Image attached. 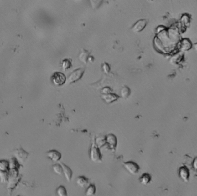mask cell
<instances>
[{
    "mask_svg": "<svg viewBox=\"0 0 197 196\" xmlns=\"http://www.w3.org/2000/svg\"><path fill=\"white\" fill-rule=\"evenodd\" d=\"M151 177L148 173H144L140 178V181L141 184L143 185H147L151 182Z\"/></svg>",
    "mask_w": 197,
    "mask_h": 196,
    "instance_id": "5bb4252c",
    "label": "cell"
},
{
    "mask_svg": "<svg viewBox=\"0 0 197 196\" xmlns=\"http://www.w3.org/2000/svg\"><path fill=\"white\" fill-rule=\"evenodd\" d=\"M119 96L115 94L110 93L108 94H103L102 95V98L107 103H112L118 99Z\"/></svg>",
    "mask_w": 197,
    "mask_h": 196,
    "instance_id": "9c48e42d",
    "label": "cell"
},
{
    "mask_svg": "<svg viewBox=\"0 0 197 196\" xmlns=\"http://www.w3.org/2000/svg\"><path fill=\"white\" fill-rule=\"evenodd\" d=\"M147 23H148V22L145 19L139 20L132 27V31L134 33H139L141 32L146 27Z\"/></svg>",
    "mask_w": 197,
    "mask_h": 196,
    "instance_id": "8992f818",
    "label": "cell"
},
{
    "mask_svg": "<svg viewBox=\"0 0 197 196\" xmlns=\"http://www.w3.org/2000/svg\"><path fill=\"white\" fill-rule=\"evenodd\" d=\"M103 71H104L105 73L108 74L109 73V71H110V68L109 65L107 63H104V64H103Z\"/></svg>",
    "mask_w": 197,
    "mask_h": 196,
    "instance_id": "603a6c76",
    "label": "cell"
},
{
    "mask_svg": "<svg viewBox=\"0 0 197 196\" xmlns=\"http://www.w3.org/2000/svg\"><path fill=\"white\" fill-rule=\"evenodd\" d=\"M9 180V174L8 171H0V181L6 182Z\"/></svg>",
    "mask_w": 197,
    "mask_h": 196,
    "instance_id": "44dd1931",
    "label": "cell"
},
{
    "mask_svg": "<svg viewBox=\"0 0 197 196\" xmlns=\"http://www.w3.org/2000/svg\"><path fill=\"white\" fill-rule=\"evenodd\" d=\"M90 157L91 160L95 162H98L101 160V155L98 147L95 145V144H92L90 150Z\"/></svg>",
    "mask_w": 197,
    "mask_h": 196,
    "instance_id": "277c9868",
    "label": "cell"
},
{
    "mask_svg": "<svg viewBox=\"0 0 197 196\" xmlns=\"http://www.w3.org/2000/svg\"><path fill=\"white\" fill-rule=\"evenodd\" d=\"M52 82L55 85H63L66 82V76L61 72H55L51 77Z\"/></svg>",
    "mask_w": 197,
    "mask_h": 196,
    "instance_id": "3957f363",
    "label": "cell"
},
{
    "mask_svg": "<svg viewBox=\"0 0 197 196\" xmlns=\"http://www.w3.org/2000/svg\"><path fill=\"white\" fill-rule=\"evenodd\" d=\"M194 49L195 50L197 51V43H195L194 44Z\"/></svg>",
    "mask_w": 197,
    "mask_h": 196,
    "instance_id": "4316f807",
    "label": "cell"
},
{
    "mask_svg": "<svg viewBox=\"0 0 197 196\" xmlns=\"http://www.w3.org/2000/svg\"><path fill=\"white\" fill-rule=\"evenodd\" d=\"M53 170L56 174L58 175H62L63 174V170L61 164H55L53 166Z\"/></svg>",
    "mask_w": 197,
    "mask_h": 196,
    "instance_id": "d6986e66",
    "label": "cell"
},
{
    "mask_svg": "<svg viewBox=\"0 0 197 196\" xmlns=\"http://www.w3.org/2000/svg\"><path fill=\"white\" fill-rule=\"evenodd\" d=\"M9 168V162L5 160H0V171H8Z\"/></svg>",
    "mask_w": 197,
    "mask_h": 196,
    "instance_id": "e0dca14e",
    "label": "cell"
},
{
    "mask_svg": "<svg viewBox=\"0 0 197 196\" xmlns=\"http://www.w3.org/2000/svg\"><path fill=\"white\" fill-rule=\"evenodd\" d=\"M85 70L83 68H79L72 72L69 76L68 78L66 80L68 84H71L74 82H77L83 77Z\"/></svg>",
    "mask_w": 197,
    "mask_h": 196,
    "instance_id": "6da1fadb",
    "label": "cell"
},
{
    "mask_svg": "<svg viewBox=\"0 0 197 196\" xmlns=\"http://www.w3.org/2000/svg\"><path fill=\"white\" fill-rule=\"evenodd\" d=\"M76 183L80 187L84 188L88 183V179L84 176H79L76 179Z\"/></svg>",
    "mask_w": 197,
    "mask_h": 196,
    "instance_id": "4fadbf2b",
    "label": "cell"
},
{
    "mask_svg": "<svg viewBox=\"0 0 197 196\" xmlns=\"http://www.w3.org/2000/svg\"><path fill=\"white\" fill-rule=\"evenodd\" d=\"M96 192V188L95 186L94 185H90L88 188L86 189V195L88 196H92L95 195Z\"/></svg>",
    "mask_w": 197,
    "mask_h": 196,
    "instance_id": "ac0fdd59",
    "label": "cell"
},
{
    "mask_svg": "<svg viewBox=\"0 0 197 196\" xmlns=\"http://www.w3.org/2000/svg\"><path fill=\"white\" fill-rule=\"evenodd\" d=\"M179 175L183 181H187L189 177V171L187 168L184 166L180 168L179 170Z\"/></svg>",
    "mask_w": 197,
    "mask_h": 196,
    "instance_id": "7c38bea8",
    "label": "cell"
},
{
    "mask_svg": "<svg viewBox=\"0 0 197 196\" xmlns=\"http://www.w3.org/2000/svg\"><path fill=\"white\" fill-rule=\"evenodd\" d=\"M131 94V90L128 86H125L122 88L121 90V95L123 98H127Z\"/></svg>",
    "mask_w": 197,
    "mask_h": 196,
    "instance_id": "2e32d148",
    "label": "cell"
},
{
    "mask_svg": "<svg viewBox=\"0 0 197 196\" xmlns=\"http://www.w3.org/2000/svg\"><path fill=\"white\" fill-rule=\"evenodd\" d=\"M193 166L194 168L197 171V158H195V159L194 160Z\"/></svg>",
    "mask_w": 197,
    "mask_h": 196,
    "instance_id": "484cf974",
    "label": "cell"
},
{
    "mask_svg": "<svg viewBox=\"0 0 197 196\" xmlns=\"http://www.w3.org/2000/svg\"><path fill=\"white\" fill-rule=\"evenodd\" d=\"M72 66V63L71 61L69 59H64L62 62V68H63V70H68L69 68H70V67Z\"/></svg>",
    "mask_w": 197,
    "mask_h": 196,
    "instance_id": "7402d4cb",
    "label": "cell"
},
{
    "mask_svg": "<svg viewBox=\"0 0 197 196\" xmlns=\"http://www.w3.org/2000/svg\"><path fill=\"white\" fill-rule=\"evenodd\" d=\"M147 1H153V0H147Z\"/></svg>",
    "mask_w": 197,
    "mask_h": 196,
    "instance_id": "83f0119b",
    "label": "cell"
},
{
    "mask_svg": "<svg viewBox=\"0 0 197 196\" xmlns=\"http://www.w3.org/2000/svg\"><path fill=\"white\" fill-rule=\"evenodd\" d=\"M90 58V53L86 50H83L81 53L79 55V59L84 63H86Z\"/></svg>",
    "mask_w": 197,
    "mask_h": 196,
    "instance_id": "9a60e30c",
    "label": "cell"
},
{
    "mask_svg": "<svg viewBox=\"0 0 197 196\" xmlns=\"http://www.w3.org/2000/svg\"><path fill=\"white\" fill-rule=\"evenodd\" d=\"M13 153L15 158L18 160V162H20L22 163H24L25 160H27L29 156V153L22 148L14 150Z\"/></svg>",
    "mask_w": 197,
    "mask_h": 196,
    "instance_id": "5b68a950",
    "label": "cell"
},
{
    "mask_svg": "<svg viewBox=\"0 0 197 196\" xmlns=\"http://www.w3.org/2000/svg\"><path fill=\"white\" fill-rule=\"evenodd\" d=\"M106 141L108 144L109 146L111 147L112 149H114L117 146V139L115 136L113 134H108L106 136Z\"/></svg>",
    "mask_w": 197,
    "mask_h": 196,
    "instance_id": "30bf717a",
    "label": "cell"
},
{
    "mask_svg": "<svg viewBox=\"0 0 197 196\" xmlns=\"http://www.w3.org/2000/svg\"><path fill=\"white\" fill-rule=\"evenodd\" d=\"M123 166L130 174L137 175L140 171V168L138 164L133 161H128L123 163Z\"/></svg>",
    "mask_w": 197,
    "mask_h": 196,
    "instance_id": "7a4b0ae2",
    "label": "cell"
},
{
    "mask_svg": "<svg viewBox=\"0 0 197 196\" xmlns=\"http://www.w3.org/2000/svg\"><path fill=\"white\" fill-rule=\"evenodd\" d=\"M192 43L188 39H184L180 43V50L182 51H187L190 50L192 48Z\"/></svg>",
    "mask_w": 197,
    "mask_h": 196,
    "instance_id": "8fae6325",
    "label": "cell"
},
{
    "mask_svg": "<svg viewBox=\"0 0 197 196\" xmlns=\"http://www.w3.org/2000/svg\"><path fill=\"white\" fill-rule=\"evenodd\" d=\"M61 164L62 167L63 173L64 174L66 179L67 180V181L70 182L72 179V175H73L72 170L70 169V168H69L68 166H66V164H64L62 163H61Z\"/></svg>",
    "mask_w": 197,
    "mask_h": 196,
    "instance_id": "ba28073f",
    "label": "cell"
},
{
    "mask_svg": "<svg viewBox=\"0 0 197 196\" xmlns=\"http://www.w3.org/2000/svg\"><path fill=\"white\" fill-rule=\"evenodd\" d=\"M102 93H103V94H108V93H112V90L109 88L106 87V88H104V89H103Z\"/></svg>",
    "mask_w": 197,
    "mask_h": 196,
    "instance_id": "d4e9b609",
    "label": "cell"
},
{
    "mask_svg": "<svg viewBox=\"0 0 197 196\" xmlns=\"http://www.w3.org/2000/svg\"><path fill=\"white\" fill-rule=\"evenodd\" d=\"M181 20L183 23H187L189 21V18L187 15H184L181 18Z\"/></svg>",
    "mask_w": 197,
    "mask_h": 196,
    "instance_id": "cb8c5ba5",
    "label": "cell"
},
{
    "mask_svg": "<svg viewBox=\"0 0 197 196\" xmlns=\"http://www.w3.org/2000/svg\"><path fill=\"white\" fill-rule=\"evenodd\" d=\"M47 157L54 162H58L62 157L61 153L57 150H50L46 153Z\"/></svg>",
    "mask_w": 197,
    "mask_h": 196,
    "instance_id": "52a82bcc",
    "label": "cell"
},
{
    "mask_svg": "<svg viewBox=\"0 0 197 196\" xmlns=\"http://www.w3.org/2000/svg\"><path fill=\"white\" fill-rule=\"evenodd\" d=\"M57 193L59 196H67V191L66 189L64 186H60L57 189Z\"/></svg>",
    "mask_w": 197,
    "mask_h": 196,
    "instance_id": "ffe728a7",
    "label": "cell"
}]
</instances>
